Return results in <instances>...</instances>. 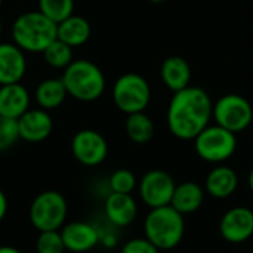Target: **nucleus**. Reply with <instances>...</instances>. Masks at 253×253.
Listing matches in <instances>:
<instances>
[{"instance_id":"f257e3e1","label":"nucleus","mask_w":253,"mask_h":253,"mask_svg":"<svg viewBox=\"0 0 253 253\" xmlns=\"http://www.w3.org/2000/svg\"><path fill=\"white\" fill-rule=\"evenodd\" d=\"M213 102L209 93L197 86H188L173 93L168 108V126L173 136L182 141L194 138L209 126Z\"/></svg>"},{"instance_id":"f03ea898","label":"nucleus","mask_w":253,"mask_h":253,"mask_svg":"<svg viewBox=\"0 0 253 253\" xmlns=\"http://www.w3.org/2000/svg\"><path fill=\"white\" fill-rule=\"evenodd\" d=\"M12 42L25 53H43L58 39V24L40 10H28L18 15L10 28Z\"/></svg>"},{"instance_id":"7ed1b4c3","label":"nucleus","mask_w":253,"mask_h":253,"mask_svg":"<svg viewBox=\"0 0 253 253\" xmlns=\"http://www.w3.org/2000/svg\"><path fill=\"white\" fill-rule=\"evenodd\" d=\"M68 96L82 101L92 102L99 99L107 86L102 70L92 61L80 58L74 59L61 76Z\"/></svg>"},{"instance_id":"20e7f679","label":"nucleus","mask_w":253,"mask_h":253,"mask_svg":"<svg viewBox=\"0 0 253 253\" xmlns=\"http://www.w3.org/2000/svg\"><path fill=\"white\" fill-rule=\"evenodd\" d=\"M144 233L159 251L173 249L182 242L185 234L184 215L170 205L151 209L144 222Z\"/></svg>"},{"instance_id":"39448f33","label":"nucleus","mask_w":253,"mask_h":253,"mask_svg":"<svg viewBox=\"0 0 253 253\" xmlns=\"http://www.w3.org/2000/svg\"><path fill=\"white\" fill-rule=\"evenodd\" d=\"M68 215L65 197L55 190H47L34 197L30 205L28 218L37 231H58Z\"/></svg>"},{"instance_id":"423d86ee","label":"nucleus","mask_w":253,"mask_h":253,"mask_svg":"<svg viewBox=\"0 0 253 253\" xmlns=\"http://www.w3.org/2000/svg\"><path fill=\"white\" fill-rule=\"evenodd\" d=\"M111 95L114 105L129 116L145 111L151 101V87L141 74L125 73L114 82Z\"/></svg>"},{"instance_id":"0eeeda50","label":"nucleus","mask_w":253,"mask_h":253,"mask_svg":"<svg viewBox=\"0 0 253 253\" xmlns=\"http://www.w3.org/2000/svg\"><path fill=\"white\" fill-rule=\"evenodd\" d=\"M194 148L202 160L221 165L236 153L237 138L219 125H209L194 138Z\"/></svg>"},{"instance_id":"6e6552de","label":"nucleus","mask_w":253,"mask_h":253,"mask_svg":"<svg viewBox=\"0 0 253 253\" xmlns=\"http://www.w3.org/2000/svg\"><path fill=\"white\" fill-rule=\"evenodd\" d=\"M212 119L221 127L237 135L251 126L253 120V108L245 96L228 93L221 96L213 104Z\"/></svg>"},{"instance_id":"1a4fd4ad","label":"nucleus","mask_w":253,"mask_h":253,"mask_svg":"<svg viewBox=\"0 0 253 253\" xmlns=\"http://www.w3.org/2000/svg\"><path fill=\"white\" fill-rule=\"evenodd\" d=\"M175 188H176V184L173 178L170 176V173L162 169L148 170L138 182L141 200L150 209L169 206L172 202Z\"/></svg>"},{"instance_id":"9d476101","label":"nucleus","mask_w":253,"mask_h":253,"mask_svg":"<svg viewBox=\"0 0 253 253\" xmlns=\"http://www.w3.org/2000/svg\"><path fill=\"white\" fill-rule=\"evenodd\" d=\"M71 153L80 165L93 168L107 159L108 142L99 132L82 129L71 139Z\"/></svg>"},{"instance_id":"9b49d317","label":"nucleus","mask_w":253,"mask_h":253,"mask_svg":"<svg viewBox=\"0 0 253 253\" xmlns=\"http://www.w3.org/2000/svg\"><path fill=\"white\" fill-rule=\"evenodd\" d=\"M219 231L228 243H245L253 236V211L245 206L227 211L221 219Z\"/></svg>"},{"instance_id":"f8f14e48","label":"nucleus","mask_w":253,"mask_h":253,"mask_svg":"<svg viewBox=\"0 0 253 253\" xmlns=\"http://www.w3.org/2000/svg\"><path fill=\"white\" fill-rule=\"evenodd\" d=\"M18 129L19 138L30 144L43 142L47 139L53 130V120L49 111L37 107L28 108L19 119H18Z\"/></svg>"},{"instance_id":"ddd939ff","label":"nucleus","mask_w":253,"mask_h":253,"mask_svg":"<svg viewBox=\"0 0 253 253\" xmlns=\"http://www.w3.org/2000/svg\"><path fill=\"white\" fill-rule=\"evenodd\" d=\"M61 236L65 249L73 253H84L92 251L101 242V234L96 227L84 221H73L62 227Z\"/></svg>"},{"instance_id":"4468645a","label":"nucleus","mask_w":253,"mask_h":253,"mask_svg":"<svg viewBox=\"0 0 253 253\" xmlns=\"http://www.w3.org/2000/svg\"><path fill=\"white\" fill-rule=\"evenodd\" d=\"M25 73V52L13 42H0V86L21 83Z\"/></svg>"},{"instance_id":"2eb2a0df","label":"nucleus","mask_w":253,"mask_h":253,"mask_svg":"<svg viewBox=\"0 0 253 253\" xmlns=\"http://www.w3.org/2000/svg\"><path fill=\"white\" fill-rule=\"evenodd\" d=\"M31 104V95L22 83L0 86V116L18 120Z\"/></svg>"},{"instance_id":"dca6fc26","label":"nucleus","mask_w":253,"mask_h":253,"mask_svg":"<svg viewBox=\"0 0 253 253\" xmlns=\"http://www.w3.org/2000/svg\"><path fill=\"white\" fill-rule=\"evenodd\" d=\"M105 216L116 227L130 225L138 215V205L130 194L111 193L105 199Z\"/></svg>"},{"instance_id":"f3484780","label":"nucleus","mask_w":253,"mask_h":253,"mask_svg":"<svg viewBox=\"0 0 253 253\" xmlns=\"http://www.w3.org/2000/svg\"><path fill=\"white\" fill-rule=\"evenodd\" d=\"M162 82L173 93L190 86L191 82V68L190 64L178 55L169 56L163 61L160 68Z\"/></svg>"},{"instance_id":"a211bd4d","label":"nucleus","mask_w":253,"mask_h":253,"mask_svg":"<svg viewBox=\"0 0 253 253\" xmlns=\"http://www.w3.org/2000/svg\"><path fill=\"white\" fill-rule=\"evenodd\" d=\"M206 191L213 199H228L239 185V176L230 166L218 165L206 176Z\"/></svg>"},{"instance_id":"6ab92c4d","label":"nucleus","mask_w":253,"mask_h":253,"mask_svg":"<svg viewBox=\"0 0 253 253\" xmlns=\"http://www.w3.org/2000/svg\"><path fill=\"white\" fill-rule=\"evenodd\" d=\"M68 96L65 84L61 77H49L42 80L34 90V101L37 107L52 111L61 107Z\"/></svg>"},{"instance_id":"aec40b11","label":"nucleus","mask_w":253,"mask_h":253,"mask_svg":"<svg viewBox=\"0 0 253 253\" xmlns=\"http://www.w3.org/2000/svg\"><path fill=\"white\" fill-rule=\"evenodd\" d=\"M205 202V190L193 181L176 185L170 206L181 215H190L197 212Z\"/></svg>"},{"instance_id":"412c9836","label":"nucleus","mask_w":253,"mask_h":253,"mask_svg":"<svg viewBox=\"0 0 253 253\" xmlns=\"http://www.w3.org/2000/svg\"><path fill=\"white\" fill-rule=\"evenodd\" d=\"M92 34V27L89 21L80 15H71L58 24V39L68 46L79 47L83 46Z\"/></svg>"},{"instance_id":"4be33fe9","label":"nucleus","mask_w":253,"mask_h":253,"mask_svg":"<svg viewBox=\"0 0 253 253\" xmlns=\"http://www.w3.org/2000/svg\"><path fill=\"white\" fill-rule=\"evenodd\" d=\"M126 135L135 144H147L153 139L156 127L150 116L144 111L129 114L125 123Z\"/></svg>"},{"instance_id":"5701e85b","label":"nucleus","mask_w":253,"mask_h":253,"mask_svg":"<svg viewBox=\"0 0 253 253\" xmlns=\"http://www.w3.org/2000/svg\"><path fill=\"white\" fill-rule=\"evenodd\" d=\"M42 55H43L44 62H46L50 68L62 70V71L74 61L73 47L68 46V44L64 43V42H61L59 39L53 40V42L44 49V52H43Z\"/></svg>"},{"instance_id":"b1692460","label":"nucleus","mask_w":253,"mask_h":253,"mask_svg":"<svg viewBox=\"0 0 253 253\" xmlns=\"http://www.w3.org/2000/svg\"><path fill=\"white\" fill-rule=\"evenodd\" d=\"M39 9L55 24L62 22L74 13V0H39Z\"/></svg>"},{"instance_id":"393cba45","label":"nucleus","mask_w":253,"mask_h":253,"mask_svg":"<svg viewBox=\"0 0 253 253\" xmlns=\"http://www.w3.org/2000/svg\"><path fill=\"white\" fill-rule=\"evenodd\" d=\"M110 188L111 193H120V194H132V191L138 187L136 176L129 169H117L110 176Z\"/></svg>"},{"instance_id":"a878e982","label":"nucleus","mask_w":253,"mask_h":253,"mask_svg":"<svg viewBox=\"0 0 253 253\" xmlns=\"http://www.w3.org/2000/svg\"><path fill=\"white\" fill-rule=\"evenodd\" d=\"M37 253H64L65 245L61 231H42L36 242Z\"/></svg>"},{"instance_id":"bb28decb","label":"nucleus","mask_w":253,"mask_h":253,"mask_svg":"<svg viewBox=\"0 0 253 253\" xmlns=\"http://www.w3.org/2000/svg\"><path fill=\"white\" fill-rule=\"evenodd\" d=\"M19 138L18 120L0 116V153L10 150Z\"/></svg>"},{"instance_id":"cd10ccee","label":"nucleus","mask_w":253,"mask_h":253,"mask_svg":"<svg viewBox=\"0 0 253 253\" xmlns=\"http://www.w3.org/2000/svg\"><path fill=\"white\" fill-rule=\"evenodd\" d=\"M160 251L147 239H132L125 243L120 253H159Z\"/></svg>"},{"instance_id":"c85d7f7f","label":"nucleus","mask_w":253,"mask_h":253,"mask_svg":"<svg viewBox=\"0 0 253 253\" xmlns=\"http://www.w3.org/2000/svg\"><path fill=\"white\" fill-rule=\"evenodd\" d=\"M6 213H7V197H6V194L0 190V222L4 219Z\"/></svg>"},{"instance_id":"c756f323","label":"nucleus","mask_w":253,"mask_h":253,"mask_svg":"<svg viewBox=\"0 0 253 253\" xmlns=\"http://www.w3.org/2000/svg\"><path fill=\"white\" fill-rule=\"evenodd\" d=\"M0 253H22L19 249H16V248H13V246H7V245H4V246H0Z\"/></svg>"},{"instance_id":"7c9ffc66","label":"nucleus","mask_w":253,"mask_h":253,"mask_svg":"<svg viewBox=\"0 0 253 253\" xmlns=\"http://www.w3.org/2000/svg\"><path fill=\"white\" fill-rule=\"evenodd\" d=\"M248 184H249V188H251V191L253 193V168H252V170H251V173H249V178H248Z\"/></svg>"},{"instance_id":"2f4dec72","label":"nucleus","mask_w":253,"mask_h":253,"mask_svg":"<svg viewBox=\"0 0 253 253\" xmlns=\"http://www.w3.org/2000/svg\"><path fill=\"white\" fill-rule=\"evenodd\" d=\"M151 3H163V1H166V0H150Z\"/></svg>"},{"instance_id":"473e14b6","label":"nucleus","mask_w":253,"mask_h":253,"mask_svg":"<svg viewBox=\"0 0 253 253\" xmlns=\"http://www.w3.org/2000/svg\"><path fill=\"white\" fill-rule=\"evenodd\" d=\"M1 33H3V22H1V19H0V36H1Z\"/></svg>"},{"instance_id":"72a5a7b5","label":"nucleus","mask_w":253,"mask_h":253,"mask_svg":"<svg viewBox=\"0 0 253 253\" xmlns=\"http://www.w3.org/2000/svg\"><path fill=\"white\" fill-rule=\"evenodd\" d=\"M1 4H3V0H0V7H1Z\"/></svg>"},{"instance_id":"f704fd0d","label":"nucleus","mask_w":253,"mask_h":253,"mask_svg":"<svg viewBox=\"0 0 253 253\" xmlns=\"http://www.w3.org/2000/svg\"><path fill=\"white\" fill-rule=\"evenodd\" d=\"M252 253H253V251H252Z\"/></svg>"}]
</instances>
